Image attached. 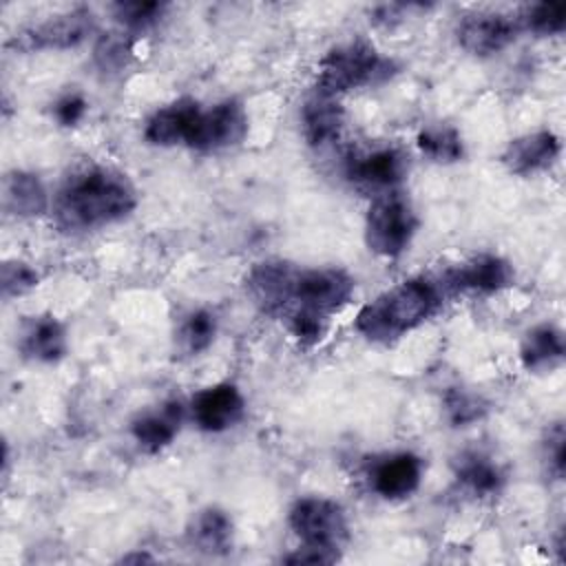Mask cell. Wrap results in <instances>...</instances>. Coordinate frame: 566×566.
<instances>
[{
  "label": "cell",
  "instance_id": "1",
  "mask_svg": "<svg viewBox=\"0 0 566 566\" xmlns=\"http://www.w3.org/2000/svg\"><path fill=\"white\" fill-rule=\"evenodd\" d=\"M135 206L137 192L126 175L106 166H88L60 186L53 214L64 230H93L124 219Z\"/></svg>",
  "mask_w": 566,
  "mask_h": 566
},
{
  "label": "cell",
  "instance_id": "2",
  "mask_svg": "<svg viewBox=\"0 0 566 566\" xmlns=\"http://www.w3.org/2000/svg\"><path fill=\"white\" fill-rule=\"evenodd\" d=\"M440 305V285L424 276H413L363 305L354 318V327L367 340L387 345L427 323Z\"/></svg>",
  "mask_w": 566,
  "mask_h": 566
},
{
  "label": "cell",
  "instance_id": "3",
  "mask_svg": "<svg viewBox=\"0 0 566 566\" xmlns=\"http://www.w3.org/2000/svg\"><path fill=\"white\" fill-rule=\"evenodd\" d=\"M398 71L396 62L363 40L332 46L318 62L316 88L327 95H343L354 88L378 86Z\"/></svg>",
  "mask_w": 566,
  "mask_h": 566
},
{
  "label": "cell",
  "instance_id": "4",
  "mask_svg": "<svg viewBox=\"0 0 566 566\" xmlns=\"http://www.w3.org/2000/svg\"><path fill=\"white\" fill-rule=\"evenodd\" d=\"M356 281L340 268H296L283 318L312 314L329 321L349 303Z\"/></svg>",
  "mask_w": 566,
  "mask_h": 566
},
{
  "label": "cell",
  "instance_id": "5",
  "mask_svg": "<svg viewBox=\"0 0 566 566\" xmlns=\"http://www.w3.org/2000/svg\"><path fill=\"white\" fill-rule=\"evenodd\" d=\"M416 228L418 219L411 203L402 195L389 190L378 195L367 210L365 243L374 254L394 259L409 248Z\"/></svg>",
  "mask_w": 566,
  "mask_h": 566
},
{
  "label": "cell",
  "instance_id": "6",
  "mask_svg": "<svg viewBox=\"0 0 566 566\" xmlns=\"http://www.w3.org/2000/svg\"><path fill=\"white\" fill-rule=\"evenodd\" d=\"M290 526L303 546L336 551L347 542L349 526L343 506L327 497H301L290 511Z\"/></svg>",
  "mask_w": 566,
  "mask_h": 566
},
{
  "label": "cell",
  "instance_id": "7",
  "mask_svg": "<svg viewBox=\"0 0 566 566\" xmlns=\"http://www.w3.org/2000/svg\"><path fill=\"white\" fill-rule=\"evenodd\" d=\"M248 133V115L237 99H223L199 111L186 146L195 150H221L237 146Z\"/></svg>",
  "mask_w": 566,
  "mask_h": 566
},
{
  "label": "cell",
  "instance_id": "8",
  "mask_svg": "<svg viewBox=\"0 0 566 566\" xmlns=\"http://www.w3.org/2000/svg\"><path fill=\"white\" fill-rule=\"evenodd\" d=\"M347 179L360 188L378 190V195L394 190L407 175V157L400 148L376 146L369 150H354L345 159Z\"/></svg>",
  "mask_w": 566,
  "mask_h": 566
},
{
  "label": "cell",
  "instance_id": "9",
  "mask_svg": "<svg viewBox=\"0 0 566 566\" xmlns=\"http://www.w3.org/2000/svg\"><path fill=\"white\" fill-rule=\"evenodd\" d=\"M520 33L517 18L500 11H475L462 15L455 35L460 46L478 57L504 51Z\"/></svg>",
  "mask_w": 566,
  "mask_h": 566
},
{
  "label": "cell",
  "instance_id": "10",
  "mask_svg": "<svg viewBox=\"0 0 566 566\" xmlns=\"http://www.w3.org/2000/svg\"><path fill=\"white\" fill-rule=\"evenodd\" d=\"M95 27L93 13L88 9H73L60 15H53L24 33L18 35V46L27 51H42V49H71L82 44Z\"/></svg>",
  "mask_w": 566,
  "mask_h": 566
},
{
  "label": "cell",
  "instance_id": "11",
  "mask_svg": "<svg viewBox=\"0 0 566 566\" xmlns=\"http://www.w3.org/2000/svg\"><path fill=\"white\" fill-rule=\"evenodd\" d=\"M245 411L241 391L230 382H217L197 391L190 400L192 420L201 431L221 433L234 427Z\"/></svg>",
  "mask_w": 566,
  "mask_h": 566
},
{
  "label": "cell",
  "instance_id": "12",
  "mask_svg": "<svg viewBox=\"0 0 566 566\" xmlns=\"http://www.w3.org/2000/svg\"><path fill=\"white\" fill-rule=\"evenodd\" d=\"M513 283V268L497 254H478L447 270L444 287L451 292L493 294Z\"/></svg>",
  "mask_w": 566,
  "mask_h": 566
},
{
  "label": "cell",
  "instance_id": "13",
  "mask_svg": "<svg viewBox=\"0 0 566 566\" xmlns=\"http://www.w3.org/2000/svg\"><path fill=\"white\" fill-rule=\"evenodd\" d=\"M369 486L385 500L409 497L422 480V460L411 451H396L376 460L367 473Z\"/></svg>",
  "mask_w": 566,
  "mask_h": 566
},
{
  "label": "cell",
  "instance_id": "14",
  "mask_svg": "<svg viewBox=\"0 0 566 566\" xmlns=\"http://www.w3.org/2000/svg\"><path fill=\"white\" fill-rule=\"evenodd\" d=\"M294 272H296V265L287 261H263L250 270L245 279V287L250 298L263 314L283 316L287 307Z\"/></svg>",
  "mask_w": 566,
  "mask_h": 566
},
{
  "label": "cell",
  "instance_id": "15",
  "mask_svg": "<svg viewBox=\"0 0 566 566\" xmlns=\"http://www.w3.org/2000/svg\"><path fill=\"white\" fill-rule=\"evenodd\" d=\"M559 150V137L553 130H535L511 139L502 153V161L513 175H533L553 166Z\"/></svg>",
  "mask_w": 566,
  "mask_h": 566
},
{
  "label": "cell",
  "instance_id": "16",
  "mask_svg": "<svg viewBox=\"0 0 566 566\" xmlns=\"http://www.w3.org/2000/svg\"><path fill=\"white\" fill-rule=\"evenodd\" d=\"M343 106L338 97L327 95L318 88L301 106V126L303 137L312 148H325L334 144L343 128Z\"/></svg>",
  "mask_w": 566,
  "mask_h": 566
},
{
  "label": "cell",
  "instance_id": "17",
  "mask_svg": "<svg viewBox=\"0 0 566 566\" xmlns=\"http://www.w3.org/2000/svg\"><path fill=\"white\" fill-rule=\"evenodd\" d=\"M199 111L201 106L190 97H181L157 108L146 122V128H144L146 142L155 146L186 144Z\"/></svg>",
  "mask_w": 566,
  "mask_h": 566
},
{
  "label": "cell",
  "instance_id": "18",
  "mask_svg": "<svg viewBox=\"0 0 566 566\" xmlns=\"http://www.w3.org/2000/svg\"><path fill=\"white\" fill-rule=\"evenodd\" d=\"M181 422L184 405L179 400H168L155 411L139 413L130 424V433L139 449H144L146 453H157L175 440V436L181 429Z\"/></svg>",
  "mask_w": 566,
  "mask_h": 566
},
{
  "label": "cell",
  "instance_id": "19",
  "mask_svg": "<svg viewBox=\"0 0 566 566\" xmlns=\"http://www.w3.org/2000/svg\"><path fill=\"white\" fill-rule=\"evenodd\" d=\"M20 352L38 363H55L66 354V332L55 316H38L20 336Z\"/></svg>",
  "mask_w": 566,
  "mask_h": 566
},
{
  "label": "cell",
  "instance_id": "20",
  "mask_svg": "<svg viewBox=\"0 0 566 566\" xmlns=\"http://www.w3.org/2000/svg\"><path fill=\"white\" fill-rule=\"evenodd\" d=\"M2 208L13 217H38L49 208L42 181L24 170H13L2 179Z\"/></svg>",
  "mask_w": 566,
  "mask_h": 566
},
{
  "label": "cell",
  "instance_id": "21",
  "mask_svg": "<svg viewBox=\"0 0 566 566\" xmlns=\"http://www.w3.org/2000/svg\"><path fill=\"white\" fill-rule=\"evenodd\" d=\"M564 352L566 347L562 329L551 323H542L526 332L520 347V358L528 371H546L564 358Z\"/></svg>",
  "mask_w": 566,
  "mask_h": 566
},
{
  "label": "cell",
  "instance_id": "22",
  "mask_svg": "<svg viewBox=\"0 0 566 566\" xmlns=\"http://www.w3.org/2000/svg\"><path fill=\"white\" fill-rule=\"evenodd\" d=\"M188 535L201 553L223 555L232 546V522L226 515V511L208 506L192 517Z\"/></svg>",
  "mask_w": 566,
  "mask_h": 566
},
{
  "label": "cell",
  "instance_id": "23",
  "mask_svg": "<svg viewBox=\"0 0 566 566\" xmlns=\"http://www.w3.org/2000/svg\"><path fill=\"white\" fill-rule=\"evenodd\" d=\"M455 478L464 489L480 497L497 493L504 482L500 467L489 455L478 451H464L455 460Z\"/></svg>",
  "mask_w": 566,
  "mask_h": 566
},
{
  "label": "cell",
  "instance_id": "24",
  "mask_svg": "<svg viewBox=\"0 0 566 566\" xmlns=\"http://www.w3.org/2000/svg\"><path fill=\"white\" fill-rule=\"evenodd\" d=\"M418 148L436 164H453L462 159V137L451 126H427L418 133Z\"/></svg>",
  "mask_w": 566,
  "mask_h": 566
},
{
  "label": "cell",
  "instance_id": "25",
  "mask_svg": "<svg viewBox=\"0 0 566 566\" xmlns=\"http://www.w3.org/2000/svg\"><path fill=\"white\" fill-rule=\"evenodd\" d=\"M520 31L526 29L535 35H557L566 29V4L564 2H535L522 9L517 15Z\"/></svg>",
  "mask_w": 566,
  "mask_h": 566
},
{
  "label": "cell",
  "instance_id": "26",
  "mask_svg": "<svg viewBox=\"0 0 566 566\" xmlns=\"http://www.w3.org/2000/svg\"><path fill=\"white\" fill-rule=\"evenodd\" d=\"M217 336V318L208 310H195L190 312L181 327H179V345L188 354H201L206 352Z\"/></svg>",
  "mask_w": 566,
  "mask_h": 566
},
{
  "label": "cell",
  "instance_id": "27",
  "mask_svg": "<svg viewBox=\"0 0 566 566\" xmlns=\"http://www.w3.org/2000/svg\"><path fill=\"white\" fill-rule=\"evenodd\" d=\"M113 15L115 20L130 33H142L150 27H155L161 18L164 11L168 9V4L164 2H115L113 7Z\"/></svg>",
  "mask_w": 566,
  "mask_h": 566
},
{
  "label": "cell",
  "instance_id": "28",
  "mask_svg": "<svg viewBox=\"0 0 566 566\" xmlns=\"http://www.w3.org/2000/svg\"><path fill=\"white\" fill-rule=\"evenodd\" d=\"M444 409L449 420L455 427L469 424L473 420H478L484 413V405L478 396L464 391V389H449L444 396Z\"/></svg>",
  "mask_w": 566,
  "mask_h": 566
},
{
  "label": "cell",
  "instance_id": "29",
  "mask_svg": "<svg viewBox=\"0 0 566 566\" xmlns=\"http://www.w3.org/2000/svg\"><path fill=\"white\" fill-rule=\"evenodd\" d=\"M40 281V274L22 263V261H4L2 263V274H0V285H2V294L9 296H20L27 294L29 290H33Z\"/></svg>",
  "mask_w": 566,
  "mask_h": 566
},
{
  "label": "cell",
  "instance_id": "30",
  "mask_svg": "<svg viewBox=\"0 0 566 566\" xmlns=\"http://www.w3.org/2000/svg\"><path fill=\"white\" fill-rule=\"evenodd\" d=\"M130 55V46L126 38L119 35H106L97 42L95 46V62L104 69V71H117L126 64Z\"/></svg>",
  "mask_w": 566,
  "mask_h": 566
},
{
  "label": "cell",
  "instance_id": "31",
  "mask_svg": "<svg viewBox=\"0 0 566 566\" xmlns=\"http://www.w3.org/2000/svg\"><path fill=\"white\" fill-rule=\"evenodd\" d=\"M564 427L557 422L551 431H548V438L544 442V449H546V462H548V471L559 480L564 475V458H566V451H564Z\"/></svg>",
  "mask_w": 566,
  "mask_h": 566
},
{
  "label": "cell",
  "instance_id": "32",
  "mask_svg": "<svg viewBox=\"0 0 566 566\" xmlns=\"http://www.w3.org/2000/svg\"><path fill=\"white\" fill-rule=\"evenodd\" d=\"M55 119L62 126H75L86 115V99L80 93H66L55 102Z\"/></svg>",
  "mask_w": 566,
  "mask_h": 566
},
{
  "label": "cell",
  "instance_id": "33",
  "mask_svg": "<svg viewBox=\"0 0 566 566\" xmlns=\"http://www.w3.org/2000/svg\"><path fill=\"white\" fill-rule=\"evenodd\" d=\"M338 559L336 551L316 548V546H301L283 557L285 564H334Z\"/></svg>",
  "mask_w": 566,
  "mask_h": 566
}]
</instances>
